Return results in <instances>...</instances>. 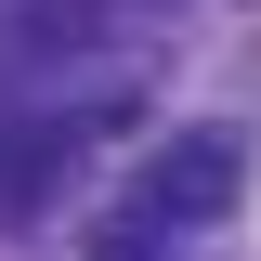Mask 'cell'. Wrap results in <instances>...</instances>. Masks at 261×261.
I'll use <instances>...</instances> for the list:
<instances>
[{
	"mask_svg": "<svg viewBox=\"0 0 261 261\" xmlns=\"http://www.w3.org/2000/svg\"><path fill=\"white\" fill-rule=\"evenodd\" d=\"M235 196H248V144L235 130H170L157 157H144V183L118 196V222H105L92 261H144V235H209Z\"/></svg>",
	"mask_w": 261,
	"mask_h": 261,
	"instance_id": "1",
	"label": "cell"
}]
</instances>
